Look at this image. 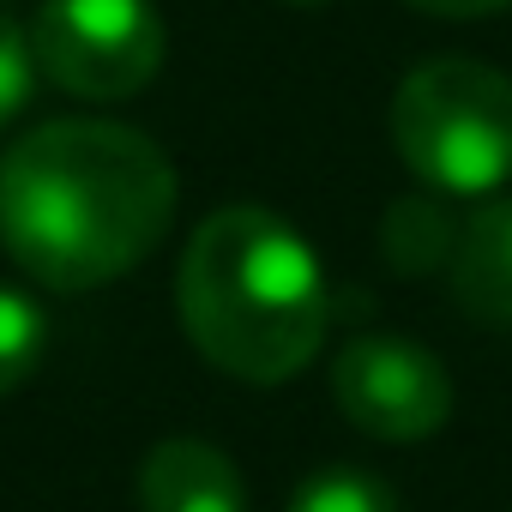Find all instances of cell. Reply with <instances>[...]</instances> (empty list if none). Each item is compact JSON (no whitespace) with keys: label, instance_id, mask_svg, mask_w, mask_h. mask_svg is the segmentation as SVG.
<instances>
[{"label":"cell","instance_id":"7","mask_svg":"<svg viewBox=\"0 0 512 512\" xmlns=\"http://www.w3.org/2000/svg\"><path fill=\"white\" fill-rule=\"evenodd\" d=\"M446 272H452V296L482 326H506L512 332V199L482 205L458 229V253H452Z\"/></svg>","mask_w":512,"mask_h":512},{"label":"cell","instance_id":"11","mask_svg":"<svg viewBox=\"0 0 512 512\" xmlns=\"http://www.w3.org/2000/svg\"><path fill=\"white\" fill-rule=\"evenodd\" d=\"M31 79H37V55H31V37L0 13V127H7L25 97H31Z\"/></svg>","mask_w":512,"mask_h":512},{"label":"cell","instance_id":"13","mask_svg":"<svg viewBox=\"0 0 512 512\" xmlns=\"http://www.w3.org/2000/svg\"><path fill=\"white\" fill-rule=\"evenodd\" d=\"M284 7H332V0H284Z\"/></svg>","mask_w":512,"mask_h":512},{"label":"cell","instance_id":"4","mask_svg":"<svg viewBox=\"0 0 512 512\" xmlns=\"http://www.w3.org/2000/svg\"><path fill=\"white\" fill-rule=\"evenodd\" d=\"M163 49L169 31L151 0H43L31 25L37 73L91 103L145 91L163 67Z\"/></svg>","mask_w":512,"mask_h":512},{"label":"cell","instance_id":"8","mask_svg":"<svg viewBox=\"0 0 512 512\" xmlns=\"http://www.w3.org/2000/svg\"><path fill=\"white\" fill-rule=\"evenodd\" d=\"M458 229L452 211L434 199V193H404L386 205V223H380V253L398 278H428V272H446L452 253H458Z\"/></svg>","mask_w":512,"mask_h":512},{"label":"cell","instance_id":"2","mask_svg":"<svg viewBox=\"0 0 512 512\" xmlns=\"http://www.w3.org/2000/svg\"><path fill=\"white\" fill-rule=\"evenodd\" d=\"M175 302L199 356L247 386L296 380L332 320L314 247L266 205H223L187 235Z\"/></svg>","mask_w":512,"mask_h":512},{"label":"cell","instance_id":"10","mask_svg":"<svg viewBox=\"0 0 512 512\" xmlns=\"http://www.w3.org/2000/svg\"><path fill=\"white\" fill-rule=\"evenodd\" d=\"M284 512H404V506H398V494H392L380 476L338 464V470L308 476Z\"/></svg>","mask_w":512,"mask_h":512},{"label":"cell","instance_id":"3","mask_svg":"<svg viewBox=\"0 0 512 512\" xmlns=\"http://www.w3.org/2000/svg\"><path fill=\"white\" fill-rule=\"evenodd\" d=\"M398 157L440 193H494L512 175V79L470 55L404 73L392 97Z\"/></svg>","mask_w":512,"mask_h":512},{"label":"cell","instance_id":"9","mask_svg":"<svg viewBox=\"0 0 512 512\" xmlns=\"http://www.w3.org/2000/svg\"><path fill=\"white\" fill-rule=\"evenodd\" d=\"M43 344H49L43 308H37L25 290H7V284H0V398L19 392V386L37 374Z\"/></svg>","mask_w":512,"mask_h":512},{"label":"cell","instance_id":"12","mask_svg":"<svg viewBox=\"0 0 512 512\" xmlns=\"http://www.w3.org/2000/svg\"><path fill=\"white\" fill-rule=\"evenodd\" d=\"M416 13H434V19H488V13H506L512 0H404Z\"/></svg>","mask_w":512,"mask_h":512},{"label":"cell","instance_id":"1","mask_svg":"<svg viewBox=\"0 0 512 512\" xmlns=\"http://www.w3.org/2000/svg\"><path fill=\"white\" fill-rule=\"evenodd\" d=\"M169 157L121 121H49L0 157V247L49 290H103L175 217Z\"/></svg>","mask_w":512,"mask_h":512},{"label":"cell","instance_id":"6","mask_svg":"<svg viewBox=\"0 0 512 512\" xmlns=\"http://www.w3.org/2000/svg\"><path fill=\"white\" fill-rule=\"evenodd\" d=\"M139 506L145 512H247V488L229 452L205 440H163L139 464Z\"/></svg>","mask_w":512,"mask_h":512},{"label":"cell","instance_id":"5","mask_svg":"<svg viewBox=\"0 0 512 512\" xmlns=\"http://www.w3.org/2000/svg\"><path fill=\"white\" fill-rule=\"evenodd\" d=\"M332 398L350 416V428H362L386 446H410V440H428L446 428L452 374L434 350L392 338V332H368L332 362Z\"/></svg>","mask_w":512,"mask_h":512}]
</instances>
